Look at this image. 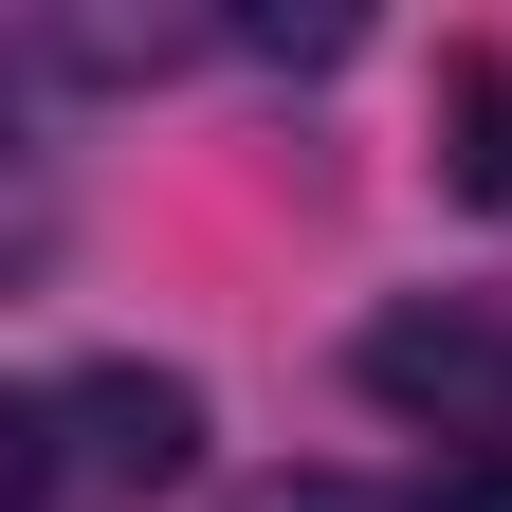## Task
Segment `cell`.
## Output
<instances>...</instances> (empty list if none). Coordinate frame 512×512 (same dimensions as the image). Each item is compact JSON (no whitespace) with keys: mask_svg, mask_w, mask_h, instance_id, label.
Listing matches in <instances>:
<instances>
[{"mask_svg":"<svg viewBox=\"0 0 512 512\" xmlns=\"http://www.w3.org/2000/svg\"><path fill=\"white\" fill-rule=\"evenodd\" d=\"M348 366H366L384 421L458 439V458H512V293H403V311H366Z\"/></svg>","mask_w":512,"mask_h":512,"instance_id":"obj_1","label":"cell"},{"mask_svg":"<svg viewBox=\"0 0 512 512\" xmlns=\"http://www.w3.org/2000/svg\"><path fill=\"white\" fill-rule=\"evenodd\" d=\"M55 458H74L92 494H183V476H202V384L147 366V348L74 366V384H55Z\"/></svg>","mask_w":512,"mask_h":512,"instance_id":"obj_2","label":"cell"},{"mask_svg":"<svg viewBox=\"0 0 512 512\" xmlns=\"http://www.w3.org/2000/svg\"><path fill=\"white\" fill-rule=\"evenodd\" d=\"M439 183L512 220V55H439Z\"/></svg>","mask_w":512,"mask_h":512,"instance_id":"obj_3","label":"cell"},{"mask_svg":"<svg viewBox=\"0 0 512 512\" xmlns=\"http://www.w3.org/2000/svg\"><path fill=\"white\" fill-rule=\"evenodd\" d=\"M348 37H366L348 0H256V19H238V55H275V74H330Z\"/></svg>","mask_w":512,"mask_h":512,"instance_id":"obj_4","label":"cell"},{"mask_svg":"<svg viewBox=\"0 0 512 512\" xmlns=\"http://www.w3.org/2000/svg\"><path fill=\"white\" fill-rule=\"evenodd\" d=\"M256 512H403V494H366V476H275Z\"/></svg>","mask_w":512,"mask_h":512,"instance_id":"obj_5","label":"cell"},{"mask_svg":"<svg viewBox=\"0 0 512 512\" xmlns=\"http://www.w3.org/2000/svg\"><path fill=\"white\" fill-rule=\"evenodd\" d=\"M421 512H512V458H439V494Z\"/></svg>","mask_w":512,"mask_h":512,"instance_id":"obj_6","label":"cell"}]
</instances>
